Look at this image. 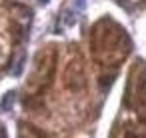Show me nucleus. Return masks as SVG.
Listing matches in <instances>:
<instances>
[{"instance_id":"nucleus-1","label":"nucleus","mask_w":146,"mask_h":138,"mask_svg":"<svg viewBox=\"0 0 146 138\" xmlns=\"http://www.w3.org/2000/svg\"><path fill=\"white\" fill-rule=\"evenodd\" d=\"M0 138H8V134H6V128H4V126H0Z\"/></svg>"},{"instance_id":"nucleus-2","label":"nucleus","mask_w":146,"mask_h":138,"mask_svg":"<svg viewBox=\"0 0 146 138\" xmlns=\"http://www.w3.org/2000/svg\"><path fill=\"white\" fill-rule=\"evenodd\" d=\"M40 2H42V4H44V2H46V0H40Z\"/></svg>"}]
</instances>
